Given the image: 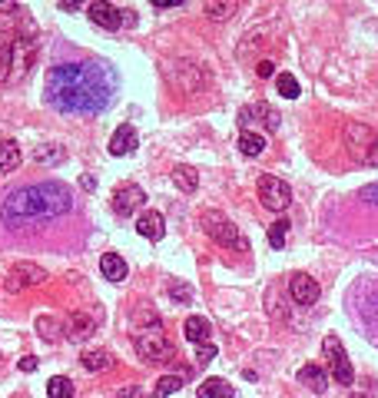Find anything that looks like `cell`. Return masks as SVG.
Returning a JSON list of instances; mask_svg holds the SVG:
<instances>
[{"instance_id": "cell-4", "label": "cell", "mask_w": 378, "mask_h": 398, "mask_svg": "<svg viewBox=\"0 0 378 398\" xmlns=\"http://www.w3.org/2000/svg\"><path fill=\"white\" fill-rule=\"evenodd\" d=\"M136 352H140V359L146 362H170L173 355H176V349L170 345V339L159 332V325L156 329H146V332H136Z\"/></svg>"}, {"instance_id": "cell-2", "label": "cell", "mask_w": 378, "mask_h": 398, "mask_svg": "<svg viewBox=\"0 0 378 398\" xmlns=\"http://www.w3.org/2000/svg\"><path fill=\"white\" fill-rule=\"evenodd\" d=\"M74 209V199H70V190L63 183H37V186H23V190L10 192L3 199V223L7 226H34V223H43V219H57L63 212Z\"/></svg>"}, {"instance_id": "cell-1", "label": "cell", "mask_w": 378, "mask_h": 398, "mask_svg": "<svg viewBox=\"0 0 378 398\" xmlns=\"http://www.w3.org/2000/svg\"><path fill=\"white\" fill-rule=\"evenodd\" d=\"M116 90V74L107 63H60L47 74V103L60 113H100Z\"/></svg>"}, {"instance_id": "cell-7", "label": "cell", "mask_w": 378, "mask_h": 398, "mask_svg": "<svg viewBox=\"0 0 378 398\" xmlns=\"http://www.w3.org/2000/svg\"><path fill=\"white\" fill-rule=\"evenodd\" d=\"M47 272L34 263H17L10 269V279H7V289L10 292H20V289H30V285H43Z\"/></svg>"}, {"instance_id": "cell-14", "label": "cell", "mask_w": 378, "mask_h": 398, "mask_svg": "<svg viewBox=\"0 0 378 398\" xmlns=\"http://www.w3.org/2000/svg\"><path fill=\"white\" fill-rule=\"evenodd\" d=\"M265 123L269 130H279V116L272 113V107L269 103H249V107H243L239 110V123Z\"/></svg>"}, {"instance_id": "cell-31", "label": "cell", "mask_w": 378, "mask_h": 398, "mask_svg": "<svg viewBox=\"0 0 378 398\" xmlns=\"http://www.w3.org/2000/svg\"><path fill=\"white\" fill-rule=\"evenodd\" d=\"M196 359L203 362V365H206V362H212V359H216V345H209V342L196 345Z\"/></svg>"}, {"instance_id": "cell-40", "label": "cell", "mask_w": 378, "mask_h": 398, "mask_svg": "<svg viewBox=\"0 0 378 398\" xmlns=\"http://www.w3.org/2000/svg\"><path fill=\"white\" fill-rule=\"evenodd\" d=\"M0 3H10V0H0Z\"/></svg>"}, {"instance_id": "cell-18", "label": "cell", "mask_w": 378, "mask_h": 398, "mask_svg": "<svg viewBox=\"0 0 378 398\" xmlns=\"http://www.w3.org/2000/svg\"><path fill=\"white\" fill-rule=\"evenodd\" d=\"M183 332H186V339L196 342V345L209 342V322L203 319V316H189L186 322H183Z\"/></svg>"}, {"instance_id": "cell-24", "label": "cell", "mask_w": 378, "mask_h": 398, "mask_svg": "<svg viewBox=\"0 0 378 398\" xmlns=\"http://www.w3.org/2000/svg\"><path fill=\"white\" fill-rule=\"evenodd\" d=\"M239 150L246 153V156H263V153H265V140L259 136V133L246 130V133H239Z\"/></svg>"}, {"instance_id": "cell-9", "label": "cell", "mask_w": 378, "mask_h": 398, "mask_svg": "<svg viewBox=\"0 0 378 398\" xmlns=\"http://www.w3.org/2000/svg\"><path fill=\"white\" fill-rule=\"evenodd\" d=\"M372 143H375V136H372V130H368V126H362V123H348V130H345V146L352 150V156L368 159Z\"/></svg>"}, {"instance_id": "cell-22", "label": "cell", "mask_w": 378, "mask_h": 398, "mask_svg": "<svg viewBox=\"0 0 378 398\" xmlns=\"http://www.w3.org/2000/svg\"><path fill=\"white\" fill-rule=\"evenodd\" d=\"M173 183H176L183 192H196V186H199V176H196V170H192V166H176V170H173Z\"/></svg>"}, {"instance_id": "cell-8", "label": "cell", "mask_w": 378, "mask_h": 398, "mask_svg": "<svg viewBox=\"0 0 378 398\" xmlns=\"http://www.w3.org/2000/svg\"><path fill=\"white\" fill-rule=\"evenodd\" d=\"M143 199H146V192L140 190L136 183L116 186V192H113V212H116V216H133L136 209L143 206Z\"/></svg>"}, {"instance_id": "cell-25", "label": "cell", "mask_w": 378, "mask_h": 398, "mask_svg": "<svg viewBox=\"0 0 378 398\" xmlns=\"http://www.w3.org/2000/svg\"><path fill=\"white\" fill-rule=\"evenodd\" d=\"M47 395L50 398H74V382L67 379V375H54V379L47 382Z\"/></svg>"}, {"instance_id": "cell-5", "label": "cell", "mask_w": 378, "mask_h": 398, "mask_svg": "<svg viewBox=\"0 0 378 398\" xmlns=\"http://www.w3.org/2000/svg\"><path fill=\"white\" fill-rule=\"evenodd\" d=\"M322 352H325V359H329V372H332V379L339 382V385H352V382H355L352 362H348L345 349H342V342L335 339V335H325V342H322Z\"/></svg>"}, {"instance_id": "cell-33", "label": "cell", "mask_w": 378, "mask_h": 398, "mask_svg": "<svg viewBox=\"0 0 378 398\" xmlns=\"http://www.w3.org/2000/svg\"><path fill=\"white\" fill-rule=\"evenodd\" d=\"M170 296H173V299H179V302H186V299H189V285H173Z\"/></svg>"}, {"instance_id": "cell-3", "label": "cell", "mask_w": 378, "mask_h": 398, "mask_svg": "<svg viewBox=\"0 0 378 398\" xmlns=\"http://www.w3.org/2000/svg\"><path fill=\"white\" fill-rule=\"evenodd\" d=\"M199 226L206 229L209 236L219 243V246H229V249H239V252H249V243L246 236L239 232V226L223 216V212H216V209H206V212H199Z\"/></svg>"}, {"instance_id": "cell-6", "label": "cell", "mask_w": 378, "mask_h": 398, "mask_svg": "<svg viewBox=\"0 0 378 398\" xmlns=\"http://www.w3.org/2000/svg\"><path fill=\"white\" fill-rule=\"evenodd\" d=\"M259 199H263L265 209H276V212H282V209L292 203V190H289V183H282L279 176L265 173L263 179H259Z\"/></svg>"}, {"instance_id": "cell-36", "label": "cell", "mask_w": 378, "mask_h": 398, "mask_svg": "<svg viewBox=\"0 0 378 398\" xmlns=\"http://www.w3.org/2000/svg\"><path fill=\"white\" fill-rule=\"evenodd\" d=\"M80 186H83V190H96V179H93V176H90V173H87V176L80 179Z\"/></svg>"}, {"instance_id": "cell-15", "label": "cell", "mask_w": 378, "mask_h": 398, "mask_svg": "<svg viewBox=\"0 0 378 398\" xmlns=\"http://www.w3.org/2000/svg\"><path fill=\"white\" fill-rule=\"evenodd\" d=\"M136 146H140V136H136V130H133L130 123H123V126L113 133V140H110V153H113V156H130Z\"/></svg>"}, {"instance_id": "cell-13", "label": "cell", "mask_w": 378, "mask_h": 398, "mask_svg": "<svg viewBox=\"0 0 378 398\" xmlns=\"http://www.w3.org/2000/svg\"><path fill=\"white\" fill-rule=\"evenodd\" d=\"M136 232L143 236V239H163V232H166V223H163V216L156 212V209H146V212H140V219H136Z\"/></svg>"}, {"instance_id": "cell-27", "label": "cell", "mask_w": 378, "mask_h": 398, "mask_svg": "<svg viewBox=\"0 0 378 398\" xmlns=\"http://www.w3.org/2000/svg\"><path fill=\"white\" fill-rule=\"evenodd\" d=\"M37 332H40V335H43L47 342H57L63 329H60L57 319H50V316H40V319H37Z\"/></svg>"}, {"instance_id": "cell-32", "label": "cell", "mask_w": 378, "mask_h": 398, "mask_svg": "<svg viewBox=\"0 0 378 398\" xmlns=\"http://www.w3.org/2000/svg\"><path fill=\"white\" fill-rule=\"evenodd\" d=\"M256 74L263 76V80L265 76H272L276 74V63H272V60H259V63H256Z\"/></svg>"}, {"instance_id": "cell-10", "label": "cell", "mask_w": 378, "mask_h": 398, "mask_svg": "<svg viewBox=\"0 0 378 398\" xmlns=\"http://www.w3.org/2000/svg\"><path fill=\"white\" fill-rule=\"evenodd\" d=\"M90 20L96 27H103V30H120L123 27V14L116 10L113 3H107V0H93L90 3Z\"/></svg>"}, {"instance_id": "cell-35", "label": "cell", "mask_w": 378, "mask_h": 398, "mask_svg": "<svg viewBox=\"0 0 378 398\" xmlns=\"http://www.w3.org/2000/svg\"><path fill=\"white\" fill-rule=\"evenodd\" d=\"M20 368H23V372H34V368H37V359H34V355L20 359Z\"/></svg>"}, {"instance_id": "cell-12", "label": "cell", "mask_w": 378, "mask_h": 398, "mask_svg": "<svg viewBox=\"0 0 378 398\" xmlns=\"http://www.w3.org/2000/svg\"><path fill=\"white\" fill-rule=\"evenodd\" d=\"M289 292H292V299L299 305H312L315 299H319V283L315 279H309L305 272H299V276H292V283H289Z\"/></svg>"}, {"instance_id": "cell-28", "label": "cell", "mask_w": 378, "mask_h": 398, "mask_svg": "<svg viewBox=\"0 0 378 398\" xmlns=\"http://www.w3.org/2000/svg\"><path fill=\"white\" fill-rule=\"evenodd\" d=\"M276 87H279V93H282L285 100H296V96H299V80L292 74H279L276 76Z\"/></svg>"}, {"instance_id": "cell-21", "label": "cell", "mask_w": 378, "mask_h": 398, "mask_svg": "<svg viewBox=\"0 0 378 398\" xmlns=\"http://www.w3.org/2000/svg\"><path fill=\"white\" fill-rule=\"evenodd\" d=\"M17 166H20V146L14 140H3L0 143V170L10 173V170H17Z\"/></svg>"}, {"instance_id": "cell-41", "label": "cell", "mask_w": 378, "mask_h": 398, "mask_svg": "<svg viewBox=\"0 0 378 398\" xmlns=\"http://www.w3.org/2000/svg\"><path fill=\"white\" fill-rule=\"evenodd\" d=\"M352 398H362V395H352Z\"/></svg>"}, {"instance_id": "cell-19", "label": "cell", "mask_w": 378, "mask_h": 398, "mask_svg": "<svg viewBox=\"0 0 378 398\" xmlns=\"http://www.w3.org/2000/svg\"><path fill=\"white\" fill-rule=\"evenodd\" d=\"M113 365V355L107 352V349H90V352H83V368L87 372H107Z\"/></svg>"}, {"instance_id": "cell-20", "label": "cell", "mask_w": 378, "mask_h": 398, "mask_svg": "<svg viewBox=\"0 0 378 398\" xmlns=\"http://www.w3.org/2000/svg\"><path fill=\"white\" fill-rule=\"evenodd\" d=\"M199 398H232V385L223 379H206L203 385H199V392H196Z\"/></svg>"}, {"instance_id": "cell-37", "label": "cell", "mask_w": 378, "mask_h": 398, "mask_svg": "<svg viewBox=\"0 0 378 398\" xmlns=\"http://www.w3.org/2000/svg\"><path fill=\"white\" fill-rule=\"evenodd\" d=\"M368 163H372V166H378V136H375V143H372V153H368Z\"/></svg>"}, {"instance_id": "cell-34", "label": "cell", "mask_w": 378, "mask_h": 398, "mask_svg": "<svg viewBox=\"0 0 378 398\" xmlns=\"http://www.w3.org/2000/svg\"><path fill=\"white\" fill-rule=\"evenodd\" d=\"M120 398H143V392H140L136 385H126V388L120 392Z\"/></svg>"}, {"instance_id": "cell-29", "label": "cell", "mask_w": 378, "mask_h": 398, "mask_svg": "<svg viewBox=\"0 0 378 398\" xmlns=\"http://www.w3.org/2000/svg\"><path fill=\"white\" fill-rule=\"evenodd\" d=\"M285 236H289V223H285V219L272 223V226H269V246H272V249H282Z\"/></svg>"}, {"instance_id": "cell-30", "label": "cell", "mask_w": 378, "mask_h": 398, "mask_svg": "<svg viewBox=\"0 0 378 398\" xmlns=\"http://www.w3.org/2000/svg\"><path fill=\"white\" fill-rule=\"evenodd\" d=\"M34 159H37V163H60V159H63V146H40V150L34 153Z\"/></svg>"}, {"instance_id": "cell-38", "label": "cell", "mask_w": 378, "mask_h": 398, "mask_svg": "<svg viewBox=\"0 0 378 398\" xmlns=\"http://www.w3.org/2000/svg\"><path fill=\"white\" fill-rule=\"evenodd\" d=\"M60 7H63V10H76V7H80V0H60Z\"/></svg>"}, {"instance_id": "cell-26", "label": "cell", "mask_w": 378, "mask_h": 398, "mask_svg": "<svg viewBox=\"0 0 378 398\" xmlns=\"http://www.w3.org/2000/svg\"><path fill=\"white\" fill-rule=\"evenodd\" d=\"M179 385H183L179 375H163V379L156 382V388H153V398H170L173 392H179Z\"/></svg>"}, {"instance_id": "cell-39", "label": "cell", "mask_w": 378, "mask_h": 398, "mask_svg": "<svg viewBox=\"0 0 378 398\" xmlns=\"http://www.w3.org/2000/svg\"><path fill=\"white\" fill-rule=\"evenodd\" d=\"M150 3H156V7H176V3H183V0H150Z\"/></svg>"}, {"instance_id": "cell-11", "label": "cell", "mask_w": 378, "mask_h": 398, "mask_svg": "<svg viewBox=\"0 0 378 398\" xmlns=\"http://www.w3.org/2000/svg\"><path fill=\"white\" fill-rule=\"evenodd\" d=\"M96 332V319L90 316V312H74L70 319H67V325H63V335L70 342H83L90 339Z\"/></svg>"}, {"instance_id": "cell-17", "label": "cell", "mask_w": 378, "mask_h": 398, "mask_svg": "<svg viewBox=\"0 0 378 398\" xmlns=\"http://www.w3.org/2000/svg\"><path fill=\"white\" fill-rule=\"evenodd\" d=\"M100 269H103V279H110V283L126 279V263H123V256H116V252H107V256L100 259Z\"/></svg>"}, {"instance_id": "cell-23", "label": "cell", "mask_w": 378, "mask_h": 398, "mask_svg": "<svg viewBox=\"0 0 378 398\" xmlns=\"http://www.w3.org/2000/svg\"><path fill=\"white\" fill-rule=\"evenodd\" d=\"M236 7H239V0H209L206 14H209V20H229L236 14Z\"/></svg>"}, {"instance_id": "cell-16", "label": "cell", "mask_w": 378, "mask_h": 398, "mask_svg": "<svg viewBox=\"0 0 378 398\" xmlns=\"http://www.w3.org/2000/svg\"><path fill=\"white\" fill-rule=\"evenodd\" d=\"M299 382H302V385H309L315 395H322V392L329 388V375L322 372L319 365H302V368H299Z\"/></svg>"}]
</instances>
